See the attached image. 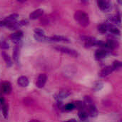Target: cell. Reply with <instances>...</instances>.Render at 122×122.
<instances>
[{"label": "cell", "instance_id": "1", "mask_svg": "<svg viewBox=\"0 0 122 122\" xmlns=\"http://www.w3.org/2000/svg\"><path fill=\"white\" fill-rule=\"evenodd\" d=\"M74 19L81 26L86 27L89 24V18L88 14L81 10H78L74 13Z\"/></svg>", "mask_w": 122, "mask_h": 122}, {"label": "cell", "instance_id": "2", "mask_svg": "<svg viewBox=\"0 0 122 122\" xmlns=\"http://www.w3.org/2000/svg\"><path fill=\"white\" fill-rule=\"evenodd\" d=\"M54 49H56L58 51H60L61 53L68 54V55L73 56V57H77L79 56L77 51H76L73 49H70L68 47L63 46H54Z\"/></svg>", "mask_w": 122, "mask_h": 122}, {"label": "cell", "instance_id": "3", "mask_svg": "<svg viewBox=\"0 0 122 122\" xmlns=\"http://www.w3.org/2000/svg\"><path fill=\"white\" fill-rule=\"evenodd\" d=\"M97 4L99 8L103 11H108L112 8L111 1L108 0H99L97 1Z\"/></svg>", "mask_w": 122, "mask_h": 122}, {"label": "cell", "instance_id": "4", "mask_svg": "<svg viewBox=\"0 0 122 122\" xmlns=\"http://www.w3.org/2000/svg\"><path fill=\"white\" fill-rule=\"evenodd\" d=\"M46 79H47V76L46 74H40L36 79V87H38L39 89H42L46 82Z\"/></svg>", "mask_w": 122, "mask_h": 122}, {"label": "cell", "instance_id": "5", "mask_svg": "<svg viewBox=\"0 0 122 122\" xmlns=\"http://www.w3.org/2000/svg\"><path fill=\"white\" fill-rule=\"evenodd\" d=\"M46 41H51V42H69V39L65 36H58V35H55V36H52L50 37H46Z\"/></svg>", "mask_w": 122, "mask_h": 122}, {"label": "cell", "instance_id": "6", "mask_svg": "<svg viewBox=\"0 0 122 122\" xmlns=\"http://www.w3.org/2000/svg\"><path fill=\"white\" fill-rule=\"evenodd\" d=\"M119 42L118 41H117L116 39H113V38H109L106 42V46L107 48H108L109 49H115L119 47Z\"/></svg>", "mask_w": 122, "mask_h": 122}, {"label": "cell", "instance_id": "7", "mask_svg": "<svg viewBox=\"0 0 122 122\" xmlns=\"http://www.w3.org/2000/svg\"><path fill=\"white\" fill-rule=\"evenodd\" d=\"M22 37H23V32L20 30L16 31L10 35V38H11V41L16 44H19Z\"/></svg>", "mask_w": 122, "mask_h": 122}, {"label": "cell", "instance_id": "8", "mask_svg": "<svg viewBox=\"0 0 122 122\" xmlns=\"http://www.w3.org/2000/svg\"><path fill=\"white\" fill-rule=\"evenodd\" d=\"M109 54V51L105 49L104 48H101V49H99L96 51L95 52V57L98 60H100V59H104Z\"/></svg>", "mask_w": 122, "mask_h": 122}, {"label": "cell", "instance_id": "9", "mask_svg": "<svg viewBox=\"0 0 122 122\" xmlns=\"http://www.w3.org/2000/svg\"><path fill=\"white\" fill-rule=\"evenodd\" d=\"M20 50H21V46L17 44L13 49V59L15 61L16 63H19V56H20Z\"/></svg>", "mask_w": 122, "mask_h": 122}, {"label": "cell", "instance_id": "10", "mask_svg": "<svg viewBox=\"0 0 122 122\" xmlns=\"http://www.w3.org/2000/svg\"><path fill=\"white\" fill-rule=\"evenodd\" d=\"M87 108H88L87 114L89 116H90L92 117H96L98 115V111H97V109L96 106L94 105V104H93L90 106H88Z\"/></svg>", "mask_w": 122, "mask_h": 122}, {"label": "cell", "instance_id": "11", "mask_svg": "<svg viewBox=\"0 0 122 122\" xmlns=\"http://www.w3.org/2000/svg\"><path fill=\"white\" fill-rule=\"evenodd\" d=\"M44 14V10L42 9H38L36 10H34L29 14V18L31 19H36L41 16Z\"/></svg>", "mask_w": 122, "mask_h": 122}, {"label": "cell", "instance_id": "12", "mask_svg": "<svg viewBox=\"0 0 122 122\" xmlns=\"http://www.w3.org/2000/svg\"><path fill=\"white\" fill-rule=\"evenodd\" d=\"M113 69L112 67V66H106L104 67V69H102V70L100 71L99 73V76L101 77H105V76H109V74H111L112 72H113Z\"/></svg>", "mask_w": 122, "mask_h": 122}, {"label": "cell", "instance_id": "13", "mask_svg": "<svg viewBox=\"0 0 122 122\" xmlns=\"http://www.w3.org/2000/svg\"><path fill=\"white\" fill-rule=\"evenodd\" d=\"M17 83L21 87H26L29 85V79L26 76H21L19 77V79L17 80Z\"/></svg>", "mask_w": 122, "mask_h": 122}, {"label": "cell", "instance_id": "14", "mask_svg": "<svg viewBox=\"0 0 122 122\" xmlns=\"http://www.w3.org/2000/svg\"><path fill=\"white\" fill-rule=\"evenodd\" d=\"M1 91L4 94H9L11 92V86L9 82L5 81L1 85Z\"/></svg>", "mask_w": 122, "mask_h": 122}, {"label": "cell", "instance_id": "15", "mask_svg": "<svg viewBox=\"0 0 122 122\" xmlns=\"http://www.w3.org/2000/svg\"><path fill=\"white\" fill-rule=\"evenodd\" d=\"M107 29L110 33H112L113 34H115V35H119L120 31L114 24L109 23V24H107Z\"/></svg>", "mask_w": 122, "mask_h": 122}, {"label": "cell", "instance_id": "16", "mask_svg": "<svg viewBox=\"0 0 122 122\" xmlns=\"http://www.w3.org/2000/svg\"><path fill=\"white\" fill-rule=\"evenodd\" d=\"M19 18V14H11L9 16H6L4 19V22L6 23H12V22H16V20Z\"/></svg>", "mask_w": 122, "mask_h": 122}, {"label": "cell", "instance_id": "17", "mask_svg": "<svg viewBox=\"0 0 122 122\" xmlns=\"http://www.w3.org/2000/svg\"><path fill=\"white\" fill-rule=\"evenodd\" d=\"M70 94H71V92L68 90H63L58 93V94L56 95V99H58L59 100L64 99L67 98Z\"/></svg>", "mask_w": 122, "mask_h": 122}, {"label": "cell", "instance_id": "18", "mask_svg": "<svg viewBox=\"0 0 122 122\" xmlns=\"http://www.w3.org/2000/svg\"><path fill=\"white\" fill-rule=\"evenodd\" d=\"M1 56H2V57H3V59H4V61L6 63V64L7 65V66H9V67L11 66L12 65V61H11V59L9 57V56L7 54H6L4 51H3L1 53Z\"/></svg>", "mask_w": 122, "mask_h": 122}, {"label": "cell", "instance_id": "19", "mask_svg": "<svg viewBox=\"0 0 122 122\" xmlns=\"http://www.w3.org/2000/svg\"><path fill=\"white\" fill-rule=\"evenodd\" d=\"M97 29H98V31H99L101 34H105V33L108 31L107 24H99V25L97 26Z\"/></svg>", "mask_w": 122, "mask_h": 122}, {"label": "cell", "instance_id": "20", "mask_svg": "<svg viewBox=\"0 0 122 122\" xmlns=\"http://www.w3.org/2000/svg\"><path fill=\"white\" fill-rule=\"evenodd\" d=\"M122 62H121L120 61L117 60V61H114L113 62V64H112V67L113 70L115 71V70H119V69H120L122 68Z\"/></svg>", "mask_w": 122, "mask_h": 122}, {"label": "cell", "instance_id": "21", "mask_svg": "<svg viewBox=\"0 0 122 122\" xmlns=\"http://www.w3.org/2000/svg\"><path fill=\"white\" fill-rule=\"evenodd\" d=\"M78 116H79V119H80L81 120L85 121L86 119H87L89 115H88L87 112H84V110H81V111H79Z\"/></svg>", "mask_w": 122, "mask_h": 122}, {"label": "cell", "instance_id": "22", "mask_svg": "<svg viewBox=\"0 0 122 122\" xmlns=\"http://www.w3.org/2000/svg\"><path fill=\"white\" fill-rule=\"evenodd\" d=\"M34 31L35 35H37L39 36H45V31L41 28H35Z\"/></svg>", "mask_w": 122, "mask_h": 122}, {"label": "cell", "instance_id": "23", "mask_svg": "<svg viewBox=\"0 0 122 122\" xmlns=\"http://www.w3.org/2000/svg\"><path fill=\"white\" fill-rule=\"evenodd\" d=\"M74 109H75L74 104H71V103L67 104H66V105L64 107V109L65 111H67V112L72 111Z\"/></svg>", "mask_w": 122, "mask_h": 122}, {"label": "cell", "instance_id": "24", "mask_svg": "<svg viewBox=\"0 0 122 122\" xmlns=\"http://www.w3.org/2000/svg\"><path fill=\"white\" fill-rule=\"evenodd\" d=\"M74 104V107H76L77 109H80V111L81 110H82V108L84 107V102H76L75 104Z\"/></svg>", "mask_w": 122, "mask_h": 122}, {"label": "cell", "instance_id": "25", "mask_svg": "<svg viewBox=\"0 0 122 122\" xmlns=\"http://www.w3.org/2000/svg\"><path fill=\"white\" fill-rule=\"evenodd\" d=\"M2 112H3L4 117L5 118H6V117L8 115V106L6 104L2 106Z\"/></svg>", "mask_w": 122, "mask_h": 122}, {"label": "cell", "instance_id": "26", "mask_svg": "<svg viewBox=\"0 0 122 122\" xmlns=\"http://www.w3.org/2000/svg\"><path fill=\"white\" fill-rule=\"evenodd\" d=\"M0 47L2 49H9V44L6 41H2L0 42Z\"/></svg>", "mask_w": 122, "mask_h": 122}, {"label": "cell", "instance_id": "27", "mask_svg": "<svg viewBox=\"0 0 122 122\" xmlns=\"http://www.w3.org/2000/svg\"><path fill=\"white\" fill-rule=\"evenodd\" d=\"M102 87H103V84L101 83V82H97V83L94 85V89L97 90V91L100 90Z\"/></svg>", "mask_w": 122, "mask_h": 122}, {"label": "cell", "instance_id": "28", "mask_svg": "<svg viewBox=\"0 0 122 122\" xmlns=\"http://www.w3.org/2000/svg\"><path fill=\"white\" fill-rule=\"evenodd\" d=\"M0 104H1V107L5 104V100H4V97L2 96H0Z\"/></svg>", "mask_w": 122, "mask_h": 122}, {"label": "cell", "instance_id": "29", "mask_svg": "<svg viewBox=\"0 0 122 122\" xmlns=\"http://www.w3.org/2000/svg\"><path fill=\"white\" fill-rule=\"evenodd\" d=\"M6 23L4 21H0V26H5Z\"/></svg>", "mask_w": 122, "mask_h": 122}, {"label": "cell", "instance_id": "30", "mask_svg": "<svg viewBox=\"0 0 122 122\" xmlns=\"http://www.w3.org/2000/svg\"><path fill=\"white\" fill-rule=\"evenodd\" d=\"M76 122V121L75 119H69V120H68V121H66V122Z\"/></svg>", "mask_w": 122, "mask_h": 122}, {"label": "cell", "instance_id": "31", "mask_svg": "<svg viewBox=\"0 0 122 122\" xmlns=\"http://www.w3.org/2000/svg\"><path fill=\"white\" fill-rule=\"evenodd\" d=\"M29 122H40L39 121L36 120V119H32V120H30Z\"/></svg>", "mask_w": 122, "mask_h": 122}]
</instances>
